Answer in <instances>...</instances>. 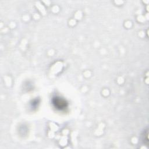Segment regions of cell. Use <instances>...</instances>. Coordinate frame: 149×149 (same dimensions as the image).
Here are the masks:
<instances>
[{"instance_id": "6da1fadb", "label": "cell", "mask_w": 149, "mask_h": 149, "mask_svg": "<svg viewBox=\"0 0 149 149\" xmlns=\"http://www.w3.org/2000/svg\"><path fill=\"white\" fill-rule=\"evenodd\" d=\"M52 103L54 107L59 111H63L68 107V102L63 98L60 97H54L52 99Z\"/></svg>"}]
</instances>
